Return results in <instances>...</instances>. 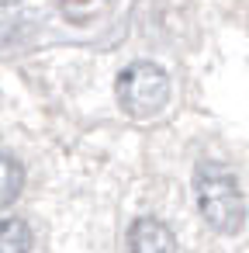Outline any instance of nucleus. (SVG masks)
<instances>
[{
    "label": "nucleus",
    "instance_id": "nucleus-1",
    "mask_svg": "<svg viewBox=\"0 0 249 253\" xmlns=\"http://www.w3.org/2000/svg\"><path fill=\"white\" fill-rule=\"evenodd\" d=\"M194 191H197L201 215L208 218V225L214 232H239V225L246 218V205H242V194L225 167L204 163L194 177Z\"/></svg>",
    "mask_w": 249,
    "mask_h": 253
},
{
    "label": "nucleus",
    "instance_id": "nucleus-2",
    "mask_svg": "<svg viewBox=\"0 0 249 253\" xmlns=\"http://www.w3.org/2000/svg\"><path fill=\"white\" fill-rule=\"evenodd\" d=\"M114 90H118L121 108L132 118H152V115L163 111V104L170 97V80L152 63H132V66L121 70Z\"/></svg>",
    "mask_w": 249,
    "mask_h": 253
},
{
    "label": "nucleus",
    "instance_id": "nucleus-3",
    "mask_svg": "<svg viewBox=\"0 0 249 253\" xmlns=\"http://www.w3.org/2000/svg\"><path fill=\"white\" fill-rule=\"evenodd\" d=\"M128 250L132 253H173V236L163 222L139 218L128 232Z\"/></svg>",
    "mask_w": 249,
    "mask_h": 253
},
{
    "label": "nucleus",
    "instance_id": "nucleus-4",
    "mask_svg": "<svg viewBox=\"0 0 249 253\" xmlns=\"http://www.w3.org/2000/svg\"><path fill=\"white\" fill-rule=\"evenodd\" d=\"M28 250H32V232L21 218L0 222V253H28Z\"/></svg>",
    "mask_w": 249,
    "mask_h": 253
},
{
    "label": "nucleus",
    "instance_id": "nucleus-5",
    "mask_svg": "<svg viewBox=\"0 0 249 253\" xmlns=\"http://www.w3.org/2000/svg\"><path fill=\"white\" fill-rule=\"evenodd\" d=\"M21 187H25V170H21L11 156L0 153V208L11 205V201L21 194Z\"/></svg>",
    "mask_w": 249,
    "mask_h": 253
}]
</instances>
